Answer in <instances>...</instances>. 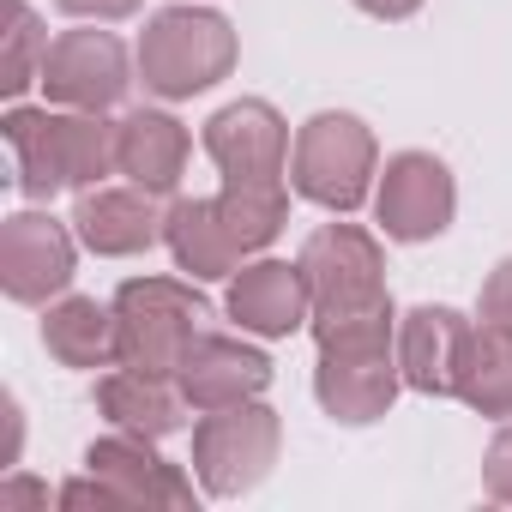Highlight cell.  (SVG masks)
I'll return each mask as SVG.
<instances>
[{"instance_id":"1","label":"cell","mask_w":512,"mask_h":512,"mask_svg":"<svg viewBox=\"0 0 512 512\" xmlns=\"http://www.w3.org/2000/svg\"><path fill=\"white\" fill-rule=\"evenodd\" d=\"M7 139H13L19 169H25V193H37V199H49L67 181H97L115 163V139L103 121H55V115L19 109L7 121Z\"/></svg>"},{"instance_id":"2","label":"cell","mask_w":512,"mask_h":512,"mask_svg":"<svg viewBox=\"0 0 512 512\" xmlns=\"http://www.w3.org/2000/svg\"><path fill=\"white\" fill-rule=\"evenodd\" d=\"M235 43H229V25L211 19V13H163L151 31H145V85L163 91V97H193L205 91L211 79H223Z\"/></svg>"},{"instance_id":"3","label":"cell","mask_w":512,"mask_h":512,"mask_svg":"<svg viewBox=\"0 0 512 512\" xmlns=\"http://www.w3.org/2000/svg\"><path fill=\"white\" fill-rule=\"evenodd\" d=\"M302 272H308V290L326 314V326H350V320H374L386 314L380 302V260H374V241L356 235V229H320L302 253Z\"/></svg>"},{"instance_id":"4","label":"cell","mask_w":512,"mask_h":512,"mask_svg":"<svg viewBox=\"0 0 512 512\" xmlns=\"http://www.w3.org/2000/svg\"><path fill=\"white\" fill-rule=\"evenodd\" d=\"M368 163H374V139L350 115H320V121H308V133L296 145V187L320 205L350 211L368 193Z\"/></svg>"},{"instance_id":"5","label":"cell","mask_w":512,"mask_h":512,"mask_svg":"<svg viewBox=\"0 0 512 512\" xmlns=\"http://www.w3.org/2000/svg\"><path fill=\"white\" fill-rule=\"evenodd\" d=\"M193 320H205V308L181 296L175 284H127L121 290V356L133 368H169L175 356H187Z\"/></svg>"},{"instance_id":"6","label":"cell","mask_w":512,"mask_h":512,"mask_svg":"<svg viewBox=\"0 0 512 512\" xmlns=\"http://www.w3.org/2000/svg\"><path fill=\"white\" fill-rule=\"evenodd\" d=\"M211 157L223 163L229 187H260V193H278V163H284V127L266 103H235L211 121L205 133Z\"/></svg>"},{"instance_id":"7","label":"cell","mask_w":512,"mask_h":512,"mask_svg":"<svg viewBox=\"0 0 512 512\" xmlns=\"http://www.w3.org/2000/svg\"><path fill=\"white\" fill-rule=\"evenodd\" d=\"M43 85L49 97L61 103H85V109H103L127 91V61H121V43L103 37V31H73L61 37L49 55H43Z\"/></svg>"},{"instance_id":"8","label":"cell","mask_w":512,"mask_h":512,"mask_svg":"<svg viewBox=\"0 0 512 512\" xmlns=\"http://www.w3.org/2000/svg\"><path fill=\"white\" fill-rule=\"evenodd\" d=\"M452 217V181L434 157H398L386 169V187H380V223L404 241H422L434 229H446Z\"/></svg>"},{"instance_id":"9","label":"cell","mask_w":512,"mask_h":512,"mask_svg":"<svg viewBox=\"0 0 512 512\" xmlns=\"http://www.w3.org/2000/svg\"><path fill=\"white\" fill-rule=\"evenodd\" d=\"M73 278V247L49 217H13L7 223V290L19 302H43Z\"/></svg>"},{"instance_id":"10","label":"cell","mask_w":512,"mask_h":512,"mask_svg":"<svg viewBox=\"0 0 512 512\" xmlns=\"http://www.w3.org/2000/svg\"><path fill=\"white\" fill-rule=\"evenodd\" d=\"M302 308H308V272L302 266H253L229 290V314L253 332H290V326H302Z\"/></svg>"},{"instance_id":"11","label":"cell","mask_w":512,"mask_h":512,"mask_svg":"<svg viewBox=\"0 0 512 512\" xmlns=\"http://www.w3.org/2000/svg\"><path fill=\"white\" fill-rule=\"evenodd\" d=\"M181 157H187V133H181L169 115H133V121L115 133V163H121L145 193L175 187Z\"/></svg>"},{"instance_id":"12","label":"cell","mask_w":512,"mask_h":512,"mask_svg":"<svg viewBox=\"0 0 512 512\" xmlns=\"http://www.w3.org/2000/svg\"><path fill=\"white\" fill-rule=\"evenodd\" d=\"M169 241H175V260H181L193 278H217V272L235 266V253H247L241 235L229 229V217H223L217 199L175 205V217H169Z\"/></svg>"},{"instance_id":"13","label":"cell","mask_w":512,"mask_h":512,"mask_svg":"<svg viewBox=\"0 0 512 512\" xmlns=\"http://www.w3.org/2000/svg\"><path fill=\"white\" fill-rule=\"evenodd\" d=\"M181 368H187V392L205 398V404H223V398H241L253 386H266V362L253 350H241V344H223V338H199L181 356Z\"/></svg>"},{"instance_id":"14","label":"cell","mask_w":512,"mask_h":512,"mask_svg":"<svg viewBox=\"0 0 512 512\" xmlns=\"http://www.w3.org/2000/svg\"><path fill=\"white\" fill-rule=\"evenodd\" d=\"M79 235L97 253H133V247H145L157 235V211L139 193H91L79 205Z\"/></svg>"},{"instance_id":"15","label":"cell","mask_w":512,"mask_h":512,"mask_svg":"<svg viewBox=\"0 0 512 512\" xmlns=\"http://www.w3.org/2000/svg\"><path fill=\"white\" fill-rule=\"evenodd\" d=\"M458 350H464V326L458 314L446 308H422L410 314V332H404V368L416 386H452V368H458Z\"/></svg>"},{"instance_id":"16","label":"cell","mask_w":512,"mask_h":512,"mask_svg":"<svg viewBox=\"0 0 512 512\" xmlns=\"http://www.w3.org/2000/svg\"><path fill=\"white\" fill-rule=\"evenodd\" d=\"M464 392L488 410H506L512 404V326H494L482 338H464Z\"/></svg>"},{"instance_id":"17","label":"cell","mask_w":512,"mask_h":512,"mask_svg":"<svg viewBox=\"0 0 512 512\" xmlns=\"http://www.w3.org/2000/svg\"><path fill=\"white\" fill-rule=\"evenodd\" d=\"M103 344H109V314L97 302H67L49 320V350L67 356V362H97Z\"/></svg>"},{"instance_id":"18","label":"cell","mask_w":512,"mask_h":512,"mask_svg":"<svg viewBox=\"0 0 512 512\" xmlns=\"http://www.w3.org/2000/svg\"><path fill=\"white\" fill-rule=\"evenodd\" d=\"M103 404H109L115 416H127V422L175 428V404H169L157 386H145V380H115V386H103Z\"/></svg>"},{"instance_id":"19","label":"cell","mask_w":512,"mask_h":512,"mask_svg":"<svg viewBox=\"0 0 512 512\" xmlns=\"http://www.w3.org/2000/svg\"><path fill=\"white\" fill-rule=\"evenodd\" d=\"M31 13L25 7H13V49H7V91H25L31 79H25V61H31Z\"/></svg>"},{"instance_id":"20","label":"cell","mask_w":512,"mask_h":512,"mask_svg":"<svg viewBox=\"0 0 512 512\" xmlns=\"http://www.w3.org/2000/svg\"><path fill=\"white\" fill-rule=\"evenodd\" d=\"M488 320L512 326V266H500V278L488 284Z\"/></svg>"},{"instance_id":"21","label":"cell","mask_w":512,"mask_h":512,"mask_svg":"<svg viewBox=\"0 0 512 512\" xmlns=\"http://www.w3.org/2000/svg\"><path fill=\"white\" fill-rule=\"evenodd\" d=\"M67 13H103V19H115V13H133L139 0H61Z\"/></svg>"},{"instance_id":"22","label":"cell","mask_w":512,"mask_h":512,"mask_svg":"<svg viewBox=\"0 0 512 512\" xmlns=\"http://www.w3.org/2000/svg\"><path fill=\"white\" fill-rule=\"evenodd\" d=\"M362 7H368V13H386V19H398V13H410V7H416V0H362Z\"/></svg>"}]
</instances>
